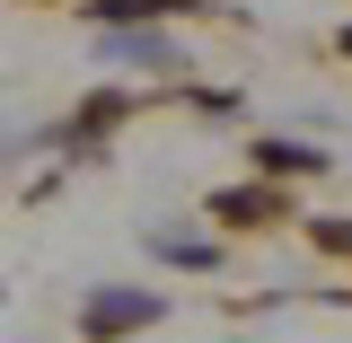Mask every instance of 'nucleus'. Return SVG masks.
Wrapping results in <instances>:
<instances>
[{"mask_svg": "<svg viewBox=\"0 0 352 343\" xmlns=\"http://www.w3.org/2000/svg\"><path fill=\"white\" fill-rule=\"evenodd\" d=\"M317 247H335V256H352V229H344V220H326V229H317Z\"/></svg>", "mask_w": 352, "mask_h": 343, "instance_id": "3", "label": "nucleus"}, {"mask_svg": "<svg viewBox=\"0 0 352 343\" xmlns=\"http://www.w3.org/2000/svg\"><path fill=\"white\" fill-rule=\"evenodd\" d=\"M159 300L150 291H106V300H88V335H132V326H150Z\"/></svg>", "mask_w": 352, "mask_h": 343, "instance_id": "1", "label": "nucleus"}, {"mask_svg": "<svg viewBox=\"0 0 352 343\" xmlns=\"http://www.w3.org/2000/svg\"><path fill=\"white\" fill-rule=\"evenodd\" d=\"M344 53H352V27H344Z\"/></svg>", "mask_w": 352, "mask_h": 343, "instance_id": "4", "label": "nucleus"}, {"mask_svg": "<svg viewBox=\"0 0 352 343\" xmlns=\"http://www.w3.org/2000/svg\"><path fill=\"white\" fill-rule=\"evenodd\" d=\"M273 212V194H220V220H264Z\"/></svg>", "mask_w": 352, "mask_h": 343, "instance_id": "2", "label": "nucleus"}]
</instances>
